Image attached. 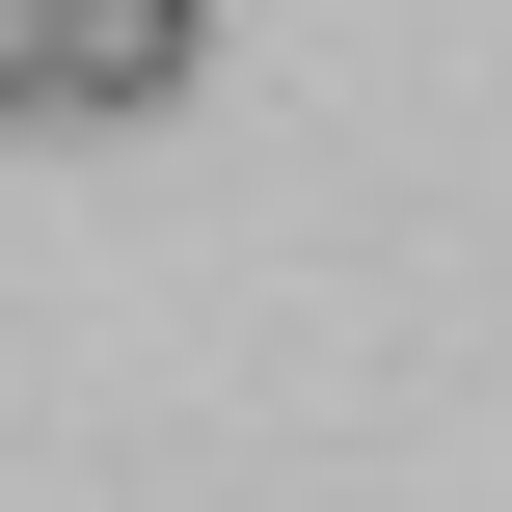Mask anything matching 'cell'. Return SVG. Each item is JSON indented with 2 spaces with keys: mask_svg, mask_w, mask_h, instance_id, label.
Here are the masks:
<instances>
[{
  "mask_svg": "<svg viewBox=\"0 0 512 512\" xmlns=\"http://www.w3.org/2000/svg\"><path fill=\"white\" fill-rule=\"evenodd\" d=\"M216 0H54V108H189Z\"/></svg>",
  "mask_w": 512,
  "mask_h": 512,
  "instance_id": "obj_1",
  "label": "cell"
},
{
  "mask_svg": "<svg viewBox=\"0 0 512 512\" xmlns=\"http://www.w3.org/2000/svg\"><path fill=\"white\" fill-rule=\"evenodd\" d=\"M0 108H54V0H0Z\"/></svg>",
  "mask_w": 512,
  "mask_h": 512,
  "instance_id": "obj_2",
  "label": "cell"
}]
</instances>
